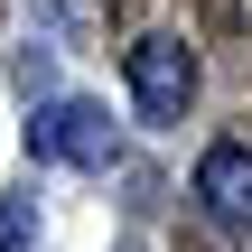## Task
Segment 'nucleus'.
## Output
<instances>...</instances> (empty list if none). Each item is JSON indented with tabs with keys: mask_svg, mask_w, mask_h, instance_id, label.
<instances>
[{
	"mask_svg": "<svg viewBox=\"0 0 252 252\" xmlns=\"http://www.w3.org/2000/svg\"><path fill=\"white\" fill-rule=\"evenodd\" d=\"M122 75H131V103H140L150 131L187 122V103H196V56H187L178 37H140V47L122 56Z\"/></svg>",
	"mask_w": 252,
	"mask_h": 252,
	"instance_id": "nucleus-2",
	"label": "nucleus"
},
{
	"mask_svg": "<svg viewBox=\"0 0 252 252\" xmlns=\"http://www.w3.org/2000/svg\"><path fill=\"white\" fill-rule=\"evenodd\" d=\"M37 243V196H9L0 206V252H28Z\"/></svg>",
	"mask_w": 252,
	"mask_h": 252,
	"instance_id": "nucleus-4",
	"label": "nucleus"
},
{
	"mask_svg": "<svg viewBox=\"0 0 252 252\" xmlns=\"http://www.w3.org/2000/svg\"><path fill=\"white\" fill-rule=\"evenodd\" d=\"M196 215L215 234H252V150L243 140H215L196 159Z\"/></svg>",
	"mask_w": 252,
	"mask_h": 252,
	"instance_id": "nucleus-3",
	"label": "nucleus"
},
{
	"mask_svg": "<svg viewBox=\"0 0 252 252\" xmlns=\"http://www.w3.org/2000/svg\"><path fill=\"white\" fill-rule=\"evenodd\" d=\"M47 75H56V56H47V47H28V56H19V94H47Z\"/></svg>",
	"mask_w": 252,
	"mask_h": 252,
	"instance_id": "nucleus-5",
	"label": "nucleus"
},
{
	"mask_svg": "<svg viewBox=\"0 0 252 252\" xmlns=\"http://www.w3.org/2000/svg\"><path fill=\"white\" fill-rule=\"evenodd\" d=\"M28 159L37 168H112L122 159V131L84 94H37L28 103Z\"/></svg>",
	"mask_w": 252,
	"mask_h": 252,
	"instance_id": "nucleus-1",
	"label": "nucleus"
}]
</instances>
